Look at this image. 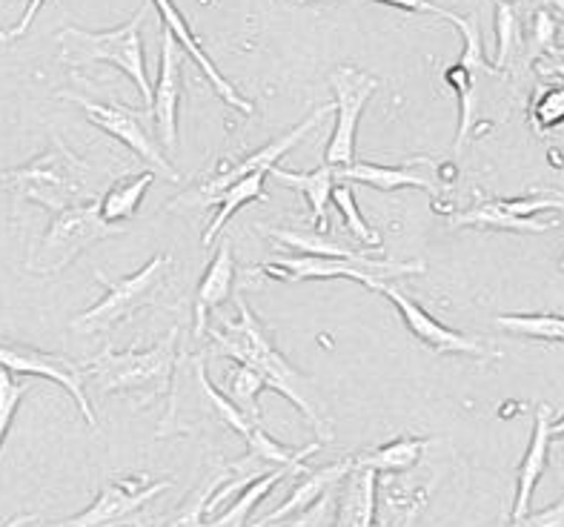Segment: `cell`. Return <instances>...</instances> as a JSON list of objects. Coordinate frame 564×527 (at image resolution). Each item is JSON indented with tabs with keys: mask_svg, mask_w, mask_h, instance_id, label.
Here are the masks:
<instances>
[{
	"mask_svg": "<svg viewBox=\"0 0 564 527\" xmlns=\"http://www.w3.org/2000/svg\"><path fill=\"white\" fill-rule=\"evenodd\" d=\"M207 333L213 338L215 356L236 358L243 367H252L258 376L264 378V385L270 390L281 392L299 407L301 416L310 421V428L318 435V444L333 442V428H329L327 416H324L313 381L281 356L261 319L252 313V306L247 301L238 304V319H224L221 327H209Z\"/></svg>",
	"mask_w": 564,
	"mask_h": 527,
	"instance_id": "1",
	"label": "cell"
},
{
	"mask_svg": "<svg viewBox=\"0 0 564 527\" xmlns=\"http://www.w3.org/2000/svg\"><path fill=\"white\" fill-rule=\"evenodd\" d=\"M0 184L12 193L14 209L23 201L41 204L52 213H66L80 204H93L95 175L86 161H80L61 138H52V147L26 164L0 172Z\"/></svg>",
	"mask_w": 564,
	"mask_h": 527,
	"instance_id": "2",
	"label": "cell"
},
{
	"mask_svg": "<svg viewBox=\"0 0 564 527\" xmlns=\"http://www.w3.org/2000/svg\"><path fill=\"white\" fill-rule=\"evenodd\" d=\"M178 362V327H172L155 347L150 349H100V356L86 362V378L100 396L109 392H135L141 405L155 401V396L172 387V373Z\"/></svg>",
	"mask_w": 564,
	"mask_h": 527,
	"instance_id": "3",
	"label": "cell"
},
{
	"mask_svg": "<svg viewBox=\"0 0 564 527\" xmlns=\"http://www.w3.org/2000/svg\"><path fill=\"white\" fill-rule=\"evenodd\" d=\"M147 18V7L138 9L127 23L107 29V32H86L78 26H66L57 32L61 43V61L69 66H89V64H112L123 75L132 78L138 86L147 109L152 107V89L150 75H147V57H143L141 43V23Z\"/></svg>",
	"mask_w": 564,
	"mask_h": 527,
	"instance_id": "4",
	"label": "cell"
},
{
	"mask_svg": "<svg viewBox=\"0 0 564 527\" xmlns=\"http://www.w3.org/2000/svg\"><path fill=\"white\" fill-rule=\"evenodd\" d=\"M172 267V258L166 252H158L150 264H143L135 276L127 278H109L107 272L95 270L98 284L107 287V295L98 301L95 306L84 310L80 315L72 319V330L75 333H107L109 327H115L118 321H129L138 310H143L147 304H152L164 284L166 272Z\"/></svg>",
	"mask_w": 564,
	"mask_h": 527,
	"instance_id": "5",
	"label": "cell"
},
{
	"mask_svg": "<svg viewBox=\"0 0 564 527\" xmlns=\"http://www.w3.org/2000/svg\"><path fill=\"white\" fill-rule=\"evenodd\" d=\"M115 236L112 224L100 215V198L93 204H80L66 213H57L41 238L32 244L26 258V270L35 276H55L69 267L84 250H89L100 238Z\"/></svg>",
	"mask_w": 564,
	"mask_h": 527,
	"instance_id": "6",
	"label": "cell"
},
{
	"mask_svg": "<svg viewBox=\"0 0 564 527\" xmlns=\"http://www.w3.org/2000/svg\"><path fill=\"white\" fill-rule=\"evenodd\" d=\"M401 9H413V12H433L447 18L451 23H456L462 37H465V52L458 57V64L447 66L444 69V80L451 86L453 93L458 95V109H462V118H458V136H456V155H462L470 141V129L476 123V112H479V80L481 75H499L494 69V64L485 57V50H481V32L479 23H476V14L465 18V14L456 12H444V9L433 7V3H395Z\"/></svg>",
	"mask_w": 564,
	"mask_h": 527,
	"instance_id": "7",
	"label": "cell"
},
{
	"mask_svg": "<svg viewBox=\"0 0 564 527\" xmlns=\"http://www.w3.org/2000/svg\"><path fill=\"white\" fill-rule=\"evenodd\" d=\"M55 95L57 98L72 100V104H78V107L86 112V118H89L95 127L104 129V132H107V136H112L115 141L127 143L129 150L135 152L141 161H147V164L152 166V172H161V175H166V179L178 181V172H175V166L166 161L164 152L158 150V143L152 141L150 129H147V123H143V118H147V112H150V109H132V107H123V104H118V100L89 98V95L69 93V89H61V93H55Z\"/></svg>",
	"mask_w": 564,
	"mask_h": 527,
	"instance_id": "8",
	"label": "cell"
},
{
	"mask_svg": "<svg viewBox=\"0 0 564 527\" xmlns=\"http://www.w3.org/2000/svg\"><path fill=\"white\" fill-rule=\"evenodd\" d=\"M258 270L279 281H327V278H350L370 290L376 281L395 276L424 272V261H387V258H367V261H341V258L295 256L261 264Z\"/></svg>",
	"mask_w": 564,
	"mask_h": 527,
	"instance_id": "9",
	"label": "cell"
},
{
	"mask_svg": "<svg viewBox=\"0 0 564 527\" xmlns=\"http://www.w3.org/2000/svg\"><path fill=\"white\" fill-rule=\"evenodd\" d=\"M329 84L336 93V129L327 143V166L344 170V166L356 164V132L361 112H365L367 100L379 89V78H372L370 72L356 69V66H336L329 72Z\"/></svg>",
	"mask_w": 564,
	"mask_h": 527,
	"instance_id": "10",
	"label": "cell"
},
{
	"mask_svg": "<svg viewBox=\"0 0 564 527\" xmlns=\"http://www.w3.org/2000/svg\"><path fill=\"white\" fill-rule=\"evenodd\" d=\"M170 485L172 482L166 478L150 482L147 476L109 478L100 487L98 499L86 507L84 514L55 521L50 527H138V514Z\"/></svg>",
	"mask_w": 564,
	"mask_h": 527,
	"instance_id": "11",
	"label": "cell"
},
{
	"mask_svg": "<svg viewBox=\"0 0 564 527\" xmlns=\"http://www.w3.org/2000/svg\"><path fill=\"white\" fill-rule=\"evenodd\" d=\"M0 370L18 373V376L50 378V381L64 387L72 399H75L86 424H93V428L98 424V421H95L93 405H89V396H86L84 364L72 362V358L61 356V353H43V349L37 347H29V344L0 338Z\"/></svg>",
	"mask_w": 564,
	"mask_h": 527,
	"instance_id": "12",
	"label": "cell"
},
{
	"mask_svg": "<svg viewBox=\"0 0 564 527\" xmlns=\"http://www.w3.org/2000/svg\"><path fill=\"white\" fill-rule=\"evenodd\" d=\"M544 209L564 213V198L558 195H524V198H487L473 209H465L451 218V227H481V229H508V233H530L542 236L558 227V222H536Z\"/></svg>",
	"mask_w": 564,
	"mask_h": 527,
	"instance_id": "13",
	"label": "cell"
},
{
	"mask_svg": "<svg viewBox=\"0 0 564 527\" xmlns=\"http://www.w3.org/2000/svg\"><path fill=\"white\" fill-rule=\"evenodd\" d=\"M333 109H336L333 104H322V107L315 109V112H310L307 118L299 123V127L290 129L284 138H275V141H270L267 147H261V150L252 152V155L241 158L238 164H227L221 172H218V175H215L213 181H207L204 186H198L195 193H186V195H181V198H175L170 207H181V204H189V201L204 207V201L213 198V195H218L221 190H227L229 184H236V181L247 179V175H256V172H264V175L267 172H272L275 166H279L281 158H284L290 150H295L301 138H307L310 132H313V129L324 121V115H329Z\"/></svg>",
	"mask_w": 564,
	"mask_h": 527,
	"instance_id": "14",
	"label": "cell"
},
{
	"mask_svg": "<svg viewBox=\"0 0 564 527\" xmlns=\"http://www.w3.org/2000/svg\"><path fill=\"white\" fill-rule=\"evenodd\" d=\"M370 290L381 292V295H387V299L393 301V306L401 313V319H404L410 333H413L424 347L433 349V353H444V356H447V353H462V356H476V358L501 356L499 349H494L490 344L476 338V335H467V333H458V330L453 327H444L442 321L433 319L422 304H415L408 292H401L399 287L390 284V281H376Z\"/></svg>",
	"mask_w": 564,
	"mask_h": 527,
	"instance_id": "15",
	"label": "cell"
},
{
	"mask_svg": "<svg viewBox=\"0 0 564 527\" xmlns=\"http://www.w3.org/2000/svg\"><path fill=\"white\" fill-rule=\"evenodd\" d=\"M181 46L170 29L161 37V69H158L155 95H152V121L164 147L175 150L178 143V107H181Z\"/></svg>",
	"mask_w": 564,
	"mask_h": 527,
	"instance_id": "16",
	"label": "cell"
},
{
	"mask_svg": "<svg viewBox=\"0 0 564 527\" xmlns=\"http://www.w3.org/2000/svg\"><path fill=\"white\" fill-rule=\"evenodd\" d=\"M553 410L551 405H539L533 416V435H530V448L519 464V476H516V499L510 521H519L530 514V502L547 471V459H551L553 444Z\"/></svg>",
	"mask_w": 564,
	"mask_h": 527,
	"instance_id": "17",
	"label": "cell"
},
{
	"mask_svg": "<svg viewBox=\"0 0 564 527\" xmlns=\"http://www.w3.org/2000/svg\"><path fill=\"white\" fill-rule=\"evenodd\" d=\"M155 9L161 12V21H164V26L170 29L172 35H175V41H178L181 50L186 52V55L193 57V64L198 66L200 72H204V78L213 84L215 95L224 100V104H229V107L241 109L243 115H252V104L247 98H243L241 93H238L236 86L229 84L227 78H224L221 72H218V66L209 61V55L204 52V46L198 43V37H195V32L189 29V23L184 21V14L178 12V7H172V3H166V0H155Z\"/></svg>",
	"mask_w": 564,
	"mask_h": 527,
	"instance_id": "18",
	"label": "cell"
},
{
	"mask_svg": "<svg viewBox=\"0 0 564 527\" xmlns=\"http://www.w3.org/2000/svg\"><path fill=\"white\" fill-rule=\"evenodd\" d=\"M352 471H356V456H347V459H341V462L329 464V467H322V471L307 473V478H304L301 485H295V491L290 493V499L281 502L275 510H270L267 516L256 519L252 525L264 527V525H272V521L290 519V516H295V514H307L310 507H315L318 502L324 499V496H327L329 487L341 485L344 478L350 476Z\"/></svg>",
	"mask_w": 564,
	"mask_h": 527,
	"instance_id": "19",
	"label": "cell"
},
{
	"mask_svg": "<svg viewBox=\"0 0 564 527\" xmlns=\"http://www.w3.org/2000/svg\"><path fill=\"white\" fill-rule=\"evenodd\" d=\"M236 284V261H232V241L224 238L218 252H215L213 264L207 267L204 278L198 284V295H195V335H204L209 330V313L215 306L224 304Z\"/></svg>",
	"mask_w": 564,
	"mask_h": 527,
	"instance_id": "20",
	"label": "cell"
},
{
	"mask_svg": "<svg viewBox=\"0 0 564 527\" xmlns=\"http://www.w3.org/2000/svg\"><path fill=\"white\" fill-rule=\"evenodd\" d=\"M415 164L419 161H410V164L401 166H384V164H365V161H356V164L344 166V170H336L338 184H367L376 186V190H404V186H413V190H427V193L436 195V186L433 181L424 179L422 172H415Z\"/></svg>",
	"mask_w": 564,
	"mask_h": 527,
	"instance_id": "21",
	"label": "cell"
},
{
	"mask_svg": "<svg viewBox=\"0 0 564 527\" xmlns=\"http://www.w3.org/2000/svg\"><path fill=\"white\" fill-rule=\"evenodd\" d=\"M272 179H279L281 184L301 193L304 198L310 201V207H313V224L315 229H322V233H329V218H327V204L336 193V170L333 166L324 164L322 170L315 172H286L281 166L270 172Z\"/></svg>",
	"mask_w": 564,
	"mask_h": 527,
	"instance_id": "22",
	"label": "cell"
},
{
	"mask_svg": "<svg viewBox=\"0 0 564 527\" xmlns=\"http://www.w3.org/2000/svg\"><path fill=\"white\" fill-rule=\"evenodd\" d=\"M376 476L372 471H352L341 482L338 527H372L376 521Z\"/></svg>",
	"mask_w": 564,
	"mask_h": 527,
	"instance_id": "23",
	"label": "cell"
},
{
	"mask_svg": "<svg viewBox=\"0 0 564 527\" xmlns=\"http://www.w3.org/2000/svg\"><path fill=\"white\" fill-rule=\"evenodd\" d=\"M258 233L275 238L284 247H293L301 256H318V258H341V261H367L365 252L347 250L344 244H338L329 233L322 229H284V227H267L258 224Z\"/></svg>",
	"mask_w": 564,
	"mask_h": 527,
	"instance_id": "24",
	"label": "cell"
},
{
	"mask_svg": "<svg viewBox=\"0 0 564 527\" xmlns=\"http://www.w3.org/2000/svg\"><path fill=\"white\" fill-rule=\"evenodd\" d=\"M424 448H427L424 439H410V435H404V439H393V442L358 453L356 467L358 471L372 473H404L424 456Z\"/></svg>",
	"mask_w": 564,
	"mask_h": 527,
	"instance_id": "25",
	"label": "cell"
},
{
	"mask_svg": "<svg viewBox=\"0 0 564 527\" xmlns=\"http://www.w3.org/2000/svg\"><path fill=\"white\" fill-rule=\"evenodd\" d=\"M264 186V172H256V175H247V179L236 181V184H229L227 190H221L218 195L204 201V207H218V215L213 218L209 229L204 233V244H213V238L221 233L224 224L236 215V209H241L243 204H250V201H267V193L261 190Z\"/></svg>",
	"mask_w": 564,
	"mask_h": 527,
	"instance_id": "26",
	"label": "cell"
},
{
	"mask_svg": "<svg viewBox=\"0 0 564 527\" xmlns=\"http://www.w3.org/2000/svg\"><path fill=\"white\" fill-rule=\"evenodd\" d=\"M152 179H155V172L147 170L132 175V179L115 181V184L109 186V193L100 198V215H104V222L115 227L118 222L132 218V215L138 213V207H141L147 190L152 186Z\"/></svg>",
	"mask_w": 564,
	"mask_h": 527,
	"instance_id": "27",
	"label": "cell"
},
{
	"mask_svg": "<svg viewBox=\"0 0 564 527\" xmlns=\"http://www.w3.org/2000/svg\"><path fill=\"white\" fill-rule=\"evenodd\" d=\"M505 333L524 335V338H536V342L564 344V315L558 313H513V315H496Z\"/></svg>",
	"mask_w": 564,
	"mask_h": 527,
	"instance_id": "28",
	"label": "cell"
},
{
	"mask_svg": "<svg viewBox=\"0 0 564 527\" xmlns=\"http://www.w3.org/2000/svg\"><path fill=\"white\" fill-rule=\"evenodd\" d=\"M290 473H293V471H284V467H281V471H272V473H267L264 478L252 482V485L247 487L241 496H238V502H232V505H229L224 514L213 516V519H204V527H243V525H247V519H250L252 507L264 499L267 493L279 485L281 478L290 476Z\"/></svg>",
	"mask_w": 564,
	"mask_h": 527,
	"instance_id": "29",
	"label": "cell"
},
{
	"mask_svg": "<svg viewBox=\"0 0 564 527\" xmlns=\"http://www.w3.org/2000/svg\"><path fill=\"white\" fill-rule=\"evenodd\" d=\"M267 390L264 378L258 376L252 367H243L238 364L236 370L229 373V387H227V399L241 410L243 416L256 424H261V392Z\"/></svg>",
	"mask_w": 564,
	"mask_h": 527,
	"instance_id": "30",
	"label": "cell"
},
{
	"mask_svg": "<svg viewBox=\"0 0 564 527\" xmlns=\"http://www.w3.org/2000/svg\"><path fill=\"white\" fill-rule=\"evenodd\" d=\"M524 46L522 23H519V9L499 3L496 7V61L494 69L505 72L510 64V55H519Z\"/></svg>",
	"mask_w": 564,
	"mask_h": 527,
	"instance_id": "31",
	"label": "cell"
},
{
	"mask_svg": "<svg viewBox=\"0 0 564 527\" xmlns=\"http://www.w3.org/2000/svg\"><path fill=\"white\" fill-rule=\"evenodd\" d=\"M232 473L229 467H224L221 473H213V476L198 487V491L178 507V514L172 516V521H166V527H204V519H207V507L213 502V496L227 485Z\"/></svg>",
	"mask_w": 564,
	"mask_h": 527,
	"instance_id": "32",
	"label": "cell"
},
{
	"mask_svg": "<svg viewBox=\"0 0 564 527\" xmlns=\"http://www.w3.org/2000/svg\"><path fill=\"white\" fill-rule=\"evenodd\" d=\"M333 204H336L338 213L344 215V222H347V227H350V233L358 238V241H365L367 247H379L381 236L376 233V229H370V224H367L365 218H361V213H358L356 195H352L350 184H336Z\"/></svg>",
	"mask_w": 564,
	"mask_h": 527,
	"instance_id": "33",
	"label": "cell"
},
{
	"mask_svg": "<svg viewBox=\"0 0 564 527\" xmlns=\"http://www.w3.org/2000/svg\"><path fill=\"white\" fill-rule=\"evenodd\" d=\"M530 123L539 132H551L558 123H564V84L547 86L539 93V98L530 107Z\"/></svg>",
	"mask_w": 564,
	"mask_h": 527,
	"instance_id": "34",
	"label": "cell"
},
{
	"mask_svg": "<svg viewBox=\"0 0 564 527\" xmlns=\"http://www.w3.org/2000/svg\"><path fill=\"white\" fill-rule=\"evenodd\" d=\"M26 392V381H14L12 373L0 370V448H3V439H7L9 428H12L14 413H18V407H21Z\"/></svg>",
	"mask_w": 564,
	"mask_h": 527,
	"instance_id": "35",
	"label": "cell"
},
{
	"mask_svg": "<svg viewBox=\"0 0 564 527\" xmlns=\"http://www.w3.org/2000/svg\"><path fill=\"white\" fill-rule=\"evenodd\" d=\"M556 37H558V21L553 18L551 9H539L533 14V46H536V55L542 57H556L562 55L556 46ZM539 57V61H542Z\"/></svg>",
	"mask_w": 564,
	"mask_h": 527,
	"instance_id": "36",
	"label": "cell"
},
{
	"mask_svg": "<svg viewBox=\"0 0 564 527\" xmlns=\"http://www.w3.org/2000/svg\"><path fill=\"white\" fill-rule=\"evenodd\" d=\"M510 527H564V499L544 507V510H536V514H528L524 519L510 521Z\"/></svg>",
	"mask_w": 564,
	"mask_h": 527,
	"instance_id": "37",
	"label": "cell"
},
{
	"mask_svg": "<svg viewBox=\"0 0 564 527\" xmlns=\"http://www.w3.org/2000/svg\"><path fill=\"white\" fill-rule=\"evenodd\" d=\"M539 69H542V75H556V78L564 80V55L542 57V61H539Z\"/></svg>",
	"mask_w": 564,
	"mask_h": 527,
	"instance_id": "38",
	"label": "cell"
},
{
	"mask_svg": "<svg viewBox=\"0 0 564 527\" xmlns=\"http://www.w3.org/2000/svg\"><path fill=\"white\" fill-rule=\"evenodd\" d=\"M551 453H553V459H556V464L562 467V473H564V435H556V439H553Z\"/></svg>",
	"mask_w": 564,
	"mask_h": 527,
	"instance_id": "39",
	"label": "cell"
},
{
	"mask_svg": "<svg viewBox=\"0 0 564 527\" xmlns=\"http://www.w3.org/2000/svg\"><path fill=\"white\" fill-rule=\"evenodd\" d=\"M32 521H37V514H21V516H14V519H9L3 527H26L32 525Z\"/></svg>",
	"mask_w": 564,
	"mask_h": 527,
	"instance_id": "40",
	"label": "cell"
},
{
	"mask_svg": "<svg viewBox=\"0 0 564 527\" xmlns=\"http://www.w3.org/2000/svg\"><path fill=\"white\" fill-rule=\"evenodd\" d=\"M556 435H564V413L556 416V421H553V439Z\"/></svg>",
	"mask_w": 564,
	"mask_h": 527,
	"instance_id": "41",
	"label": "cell"
},
{
	"mask_svg": "<svg viewBox=\"0 0 564 527\" xmlns=\"http://www.w3.org/2000/svg\"><path fill=\"white\" fill-rule=\"evenodd\" d=\"M556 12L564 14V0H562V3H556Z\"/></svg>",
	"mask_w": 564,
	"mask_h": 527,
	"instance_id": "42",
	"label": "cell"
},
{
	"mask_svg": "<svg viewBox=\"0 0 564 527\" xmlns=\"http://www.w3.org/2000/svg\"><path fill=\"white\" fill-rule=\"evenodd\" d=\"M562 270H564V261H562Z\"/></svg>",
	"mask_w": 564,
	"mask_h": 527,
	"instance_id": "43",
	"label": "cell"
}]
</instances>
